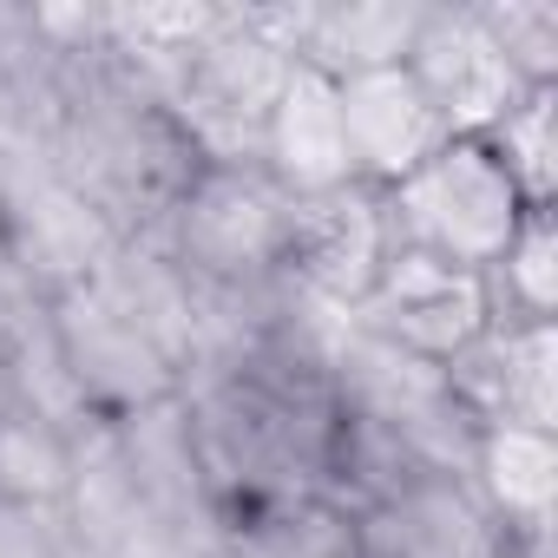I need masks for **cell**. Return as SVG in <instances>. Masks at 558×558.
I'll use <instances>...</instances> for the list:
<instances>
[{"label": "cell", "mask_w": 558, "mask_h": 558, "mask_svg": "<svg viewBox=\"0 0 558 558\" xmlns=\"http://www.w3.org/2000/svg\"><path fill=\"white\" fill-rule=\"evenodd\" d=\"M47 165L119 230V243H158L197 178V151L171 125L165 99L125 80L99 40L66 60Z\"/></svg>", "instance_id": "obj_1"}, {"label": "cell", "mask_w": 558, "mask_h": 558, "mask_svg": "<svg viewBox=\"0 0 558 558\" xmlns=\"http://www.w3.org/2000/svg\"><path fill=\"white\" fill-rule=\"evenodd\" d=\"M158 250L217 303H269L283 290V191L263 165H197Z\"/></svg>", "instance_id": "obj_2"}, {"label": "cell", "mask_w": 558, "mask_h": 558, "mask_svg": "<svg viewBox=\"0 0 558 558\" xmlns=\"http://www.w3.org/2000/svg\"><path fill=\"white\" fill-rule=\"evenodd\" d=\"M290 73L296 60L256 34L243 0H223V21L165 86V112L197 151V165H263V125Z\"/></svg>", "instance_id": "obj_3"}, {"label": "cell", "mask_w": 558, "mask_h": 558, "mask_svg": "<svg viewBox=\"0 0 558 558\" xmlns=\"http://www.w3.org/2000/svg\"><path fill=\"white\" fill-rule=\"evenodd\" d=\"M329 381H336L342 421H355V427L408 447L414 460L466 480V453H473L480 427L453 401L447 368H434V362L355 329L349 316H336V329H329Z\"/></svg>", "instance_id": "obj_4"}, {"label": "cell", "mask_w": 558, "mask_h": 558, "mask_svg": "<svg viewBox=\"0 0 558 558\" xmlns=\"http://www.w3.org/2000/svg\"><path fill=\"white\" fill-rule=\"evenodd\" d=\"M381 197L401 250H427L460 269H493L532 210L486 138H447L421 171H408Z\"/></svg>", "instance_id": "obj_5"}, {"label": "cell", "mask_w": 558, "mask_h": 558, "mask_svg": "<svg viewBox=\"0 0 558 558\" xmlns=\"http://www.w3.org/2000/svg\"><path fill=\"white\" fill-rule=\"evenodd\" d=\"M395 250L401 243L388 223V197L375 184L283 197V256H276V276H283L290 296H303L316 310L355 316Z\"/></svg>", "instance_id": "obj_6"}, {"label": "cell", "mask_w": 558, "mask_h": 558, "mask_svg": "<svg viewBox=\"0 0 558 558\" xmlns=\"http://www.w3.org/2000/svg\"><path fill=\"white\" fill-rule=\"evenodd\" d=\"M119 256V230L47 165H0V263L40 296H66Z\"/></svg>", "instance_id": "obj_7"}, {"label": "cell", "mask_w": 558, "mask_h": 558, "mask_svg": "<svg viewBox=\"0 0 558 558\" xmlns=\"http://www.w3.org/2000/svg\"><path fill=\"white\" fill-rule=\"evenodd\" d=\"M53 329H60V355L66 375L86 401L93 421H125L138 408L178 401V368L165 362V349L119 310V296L99 283H80L66 296H53Z\"/></svg>", "instance_id": "obj_8"}, {"label": "cell", "mask_w": 558, "mask_h": 558, "mask_svg": "<svg viewBox=\"0 0 558 558\" xmlns=\"http://www.w3.org/2000/svg\"><path fill=\"white\" fill-rule=\"evenodd\" d=\"M349 323L421 355V362H434V368H447L493 323L486 269H460V263L427 256V250H395Z\"/></svg>", "instance_id": "obj_9"}, {"label": "cell", "mask_w": 558, "mask_h": 558, "mask_svg": "<svg viewBox=\"0 0 558 558\" xmlns=\"http://www.w3.org/2000/svg\"><path fill=\"white\" fill-rule=\"evenodd\" d=\"M414 73V86L427 93V106L440 112V125L453 138H486L532 86L499 60V47L486 40V27L473 21L466 0H427L421 34L401 60Z\"/></svg>", "instance_id": "obj_10"}, {"label": "cell", "mask_w": 558, "mask_h": 558, "mask_svg": "<svg viewBox=\"0 0 558 558\" xmlns=\"http://www.w3.org/2000/svg\"><path fill=\"white\" fill-rule=\"evenodd\" d=\"M447 388L473 427H525L558 434V323H506L493 316L453 362Z\"/></svg>", "instance_id": "obj_11"}, {"label": "cell", "mask_w": 558, "mask_h": 558, "mask_svg": "<svg viewBox=\"0 0 558 558\" xmlns=\"http://www.w3.org/2000/svg\"><path fill=\"white\" fill-rule=\"evenodd\" d=\"M362 558H512V538L486 519L460 473H414L381 506L355 512Z\"/></svg>", "instance_id": "obj_12"}, {"label": "cell", "mask_w": 558, "mask_h": 558, "mask_svg": "<svg viewBox=\"0 0 558 558\" xmlns=\"http://www.w3.org/2000/svg\"><path fill=\"white\" fill-rule=\"evenodd\" d=\"M342 99V132H349V165L355 184H401L408 171H421L453 132L440 125V112L427 106V93L414 86L408 66H381V73H355L336 86Z\"/></svg>", "instance_id": "obj_13"}, {"label": "cell", "mask_w": 558, "mask_h": 558, "mask_svg": "<svg viewBox=\"0 0 558 558\" xmlns=\"http://www.w3.org/2000/svg\"><path fill=\"white\" fill-rule=\"evenodd\" d=\"M466 486L512 545H551L558 525V434L480 427L466 453Z\"/></svg>", "instance_id": "obj_14"}, {"label": "cell", "mask_w": 558, "mask_h": 558, "mask_svg": "<svg viewBox=\"0 0 558 558\" xmlns=\"http://www.w3.org/2000/svg\"><path fill=\"white\" fill-rule=\"evenodd\" d=\"M263 178L283 191V197H310V191L355 184L336 80H323L310 66L290 73L283 99L269 106V125H263Z\"/></svg>", "instance_id": "obj_15"}, {"label": "cell", "mask_w": 558, "mask_h": 558, "mask_svg": "<svg viewBox=\"0 0 558 558\" xmlns=\"http://www.w3.org/2000/svg\"><path fill=\"white\" fill-rule=\"evenodd\" d=\"M60 86H66V60L34 27V8L0 0V165L47 158Z\"/></svg>", "instance_id": "obj_16"}, {"label": "cell", "mask_w": 558, "mask_h": 558, "mask_svg": "<svg viewBox=\"0 0 558 558\" xmlns=\"http://www.w3.org/2000/svg\"><path fill=\"white\" fill-rule=\"evenodd\" d=\"M217 21H223V0H119V8H99V53L125 80L165 99V86Z\"/></svg>", "instance_id": "obj_17"}, {"label": "cell", "mask_w": 558, "mask_h": 558, "mask_svg": "<svg viewBox=\"0 0 558 558\" xmlns=\"http://www.w3.org/2000/svg\"><path fill=\"white\" fill-rule=\"evenodd\" d=\"M73 434L27 401H0V499L21 506H60L73 480Z\"/></svg>", "instance_id": "obj_18"}, {"label": "cell", "mask_w": 558, "mask_h": 558, "mask_svg": "<svg viewBox=\"0 0 558 558\" xmlns=\"http://www.w3.org/2000/svg\"><path fill=\"white\" fill-rule=\"evenodd\" d=\"M486 296L506 323H558V210H525V223L486 269Z\"/></svg>", "instance_id": "obj_19"}, {"label": "cell", "mask_w": 558, "mask_h": 558, "mask_svg": "<svg viewBox=\"0 0 558 558\" xmlns=\"http://www.w3.org/2000/svg\"><path fill=\"white\" fill-rule=\"evenodd\" d=\"M486 145L532 210H558V86H532L486 132Z\"/></svg>", "instance_id": "obj_20"}, {"label": "cell", "mask_w": 558, "mask_h": 558, "mask_svg": "<svg viewBox=\"0 0 558 558\" xmlns=\"http://www.w3.org/2000/svg\"><path fill=\"white\" fill-rule=\"evenodd\" d=\"M223 558H362V532H355V512H342L336 499H310L290 512L230 525Z\"/></svg>", "instance_id": "obj_21"}, {"label": "cell", "mask_w": 558, "mask_h": 558, "mask_svg": "<svg viewBox=\"0 0 558 558\" xmlns=\"http://www.w3.org/2000/svg\"><path fill=\"white\" fill-rule=\"evenodd\" d=\"M525 86H558V0H466Z\"/></svg>", "instance_id": "obj_22"}, {"label": "cell", "mask_w": 558, "mask_h": 558, "mask_svg": "<svg viewBox=\"0 0 558 558\" xmlns=\"http://www.w3.org/2000/svg\"><path fill=\"white\" fill-rule=\"evenodd\" d=\"M0 558H73L60 506H21L0 499Z\"/></svg>", "instance_id": "obj_23"}, {"label": "cell", "mask_w": 558, "mask_h": 558, "mask_svg": "<svg viewBox=\"0 0 558 558\" xmlns=\"http://www.w3.org/2000/svg\"><path fill=\"white\" fill-rule=\"evenodd\" d=\"M0 401H14V395H8V375H0Z\"/></svg>", "instance_id": "obj_24"}]
</instances>
